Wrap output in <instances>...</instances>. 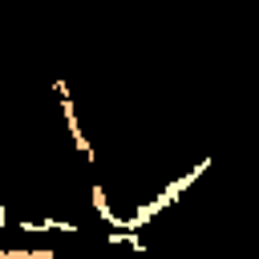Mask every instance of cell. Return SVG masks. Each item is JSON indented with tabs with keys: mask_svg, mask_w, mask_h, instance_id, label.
I'll return each mask as SVG.
<instances>
[{
	"mask_svg": "<svg viewBox=\"0 0 259 259\" xmlns=\"http://www.w3.org/2000/svg\"><path fill=\"white\" fill-rule=\"evenodd\" d=\"M89 206H93V214H97L105 227H121V223H125V219L109 206V194H105V186H101V182H93V186H89Z\"/></svg>",
	"mask_w": 259,
	"mask_h": 259,
	"instance_id": "cell-2",
	"label": "cell"
},
{
	"mask_svg": "<svg viewBox=\"0 0 259 259\" xmlns=\"http://www.w3.org/2000/svg\"><path fill=\"white\" fill-rule=\"evenodd\" d=\"M53 93H57V105H61V113H65V130H69L73 150H77L85 162H93L97 154H93V146H89V138H85V130H81V117H77V101H73L69 81H65V77H53Z\"/></svg>",
	"mask_w": 259,
	"mask_h": 259,
	"instance_id": "cell-1",
	"label": "cell"
},
{
	"mask_svg": "<svg viewBox=\"0 0 259 259\" xmlns=\"http://www.w3.org/2000/svg\"><path fill=\"white\" fill-rule=\"evenodd\" d=\"M8 227V206H0V231Z\"/></svg>",
	"mask_w": 259,
	"mask_h": 259,
	"instance_id": "cell-3",
	"label": "cell"
}]
</instances>
